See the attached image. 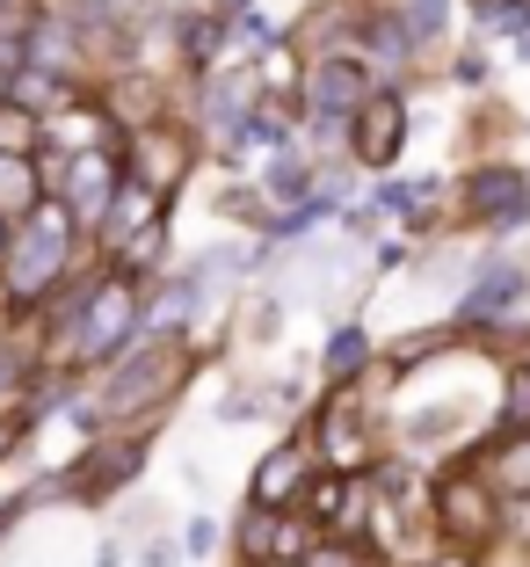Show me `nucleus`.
<instances>
[{
	"instance_id": "obj_9",
	"label": "nucleus",
	"mask_w": 530,
	"mask_h": 567,
	"mask_svg": "<svg viewBox=\"0 0 530 567\" xmlns=\"http://www.w3.org/2000/svg\"><path fill=\"white\" fill-rule=\"evenodd\" d=\"M291 487H299V458H291V451H269L262 473H254V502H277V495H291Z\"/></svg>"
},
{
	"instance_id": "obj_14",
	"label": "nucleus",
	"mask_w": 530,
	"mask_h": 567,
	"mask_svg": "<svg viewBox=\"0 0 530 567\" xmlns=\"http://www.w3.org/2000/svg\"><path fill=\"white\" fill-rule=\"evenodd\" d=\"M356 364H364V328H342L328 342V371H356Z\"/></svg>"
},
{
	"instance_id": "obj_17",
	"label": "nucleus",
	"mask_w": 530,
	"mask_h": 567,
	"mask_svg": "<svg viewBox=\"0 0 530 567\" xmlns=\"http://www.w3.org/2000/svg\"><path fill=\"white\" fill-rule=\"evenodd\" d=\"M436 22H444V0H407V30L415 37H429Z\"/></svg>"
},
{
	"instance_id": "obj_3",
	"label": "nucleus",
	"mask_w": 530,
	"mask_h": 567,
	"mask_svg": "<svg viewBox=\"0 0 530 567\" xmlns=\"http://www.w3.org/2000/svg\"><path fill=\"white\" fill-rule=\"evenodd\" d=\"M110 189H116V153H110V146H87L81 161H73L66 212H81V218H102V212H110Z\"/></svg>"
},
{
	"instance_id": "obj_28",
	"label": "nucleus",
	"mask_w": 530,
	"mask_h": 567,
	"mask_svg": "<svg viewBox=\"0 0 530 567\" xmlns=\"http://www.w3.org/2000/svg\"><path fill=\"white\" fill-rule=\"evenodd\" d=\"M523 59H530V44H523Z\"/></svg>"
},
{
	"instance_id": "obj_12",
	"label": "nucleus",
	"mask_w": 530,
	"mask_h": 567,
	"mask_svg": "<svg viewBox=\"0 0 530 567\" xmlns=\"http://www.w3.org/2000/svg\"><path fill=\"white\" fill-rule=\"evenodd\" d=\"M15 102H22V110H66V81H44V73H15Z\"/></svg>"
},
{
	"instance_id": "obj_19",
	"label": "nucleus",
	"mask_w": 530,
	"mask_h": 567,
	"mask_svg": "<svg viewBox=\"0 0 530 567\" xmlns=\"http://www.w3.org/2000/svg\"><path fill=\"white\" fill-rule=\"evenodd\" d=\"M415 197H422V189H399V183H385V189H378V212H407Z\"/></svg>"
},
{
	"instance_id": "obj_8",
	"label": "nucleus",
	"mask_w": 530,
	"mask_h": 567,
	"mask_svg": "<svg viewBox=\"0 0 530 567\" xmlns=\"http://www.w3.org/2000/svg\"><path fill=\"white\" fill-rule=\"evenodd\" d=\"M465 204H472V212H501L509 226H516V218H530V212H516V204H523V183H516V167H487V175H472Z\"/></svg>"
},
{
	"instance_id": "obj_24",
	"label": "nucleus",
	"mask_w": 530,
	"mask_h": 567,
	"mask_svg": "<svg viewBox=\"0 0 530 567\" xmlns=\"http://www.w3.org/2000/svg\"><path fill=\"white\" fill-rule=\"evenodd\" d=\"M0 255H8V218H0Z\"/></svg>"
},
{
	"instance_id": "obj_15",
	"label": "nucleus",
	"mask_w": 530,
	"mask_h": 567,
	"mask_svg": "<svg viewBox=\"0 0 530 567\" xmlns=\"http://www.w3.org/2000/svg\"><path fill=\"white\" fill-rule=\"evenodd\" d=\"M501 481H509L516 495H530V444H516L509 458H501Z\"/></svg>"
},
{
	"instance_id": "obj_5",
	"label": "nucleus",
	"mask_w": 530,
	"mask_h": 567,
	"mask_svg": "<svg viewBox=\"0 0 530 567\" xmlns=\"http://www.w3.org/2000/svg\"><path fill=\"white\" fill-rule=\"evenodd\" d=\"M146 466V451L138 444H116V451H87L81 466H73V495H102V487H116V481H132V473Z\"/></svg>"
},
{
	"instance_id": "obj_22",
	"label": "nucleus",
	"mask_w": 530,
	"mask_h": 567,
	"mask_svg": "<svg viewBox=\"0 0 530 567\" xmlns=\"http://www.w3.org/2000/svg\"><path fill=\"white\" fill-rule=\"evenodd\" d=\"M313 567H349V560H342V553H313Z\"/></svg>"
},
{
	"instance_id": "obj_1",
	"label": "nucleus",
	"mask_w": 530,
	"mask_h": 567,
	"mask_svg": "<svg viewBox=\"0 0 530 567\" xmlns=\"http://www.w3.org/2000/svg\"><path fill=\"white\" fill-rule=\"evenodd\" d=\"M59 269H66V218L51 204V212H37L30 226L8 240V291H15V299H37V291L59 284Z\"/></svg>"
},
{
	"instance_id": "obj_21",
	"label": "nucleus",
	"mask_w": 530,
	"mask_h": 567,
	"mask_svg": "<svg viewBox=\"0 0 530 567\" xmlns=\"http://www.w3.org/2000/svg\"><path fill=\"white\" fill-rule=\"evenodd\" d=\"M509 415H516V422H530V379H523V385L509 393Z\"/></svg>"
},
{
	"instance_id": "obj_11",
	"label": "nucleus",
	"mask_w": 530,
	"mask_h": 567,
	"mask_svg": "<svg viewBox=\"0 0 530 567\" xmlns=\"http://www.w3.org/2000/svg\"><path fill=\"white\" fill-rule=\"evenodd\" d=\"M450 509H444V517H450V532H465V538H487V509H480V495H472V487H450Z\"/></svg>"
},
{
	"instance_id": "obj_18",
	"label": "nucleus",
	"mask_w": 530,
	"mask_h": 567,
	"mask_svg": "<svg viewBox=\"0 0 530 567\" xmlns=\"http://www.w3.org/2000/svg\"><path fill=\"white\" fill-rule=\"evenodd\" d=\"M211 51H218V30L211 22H189V59H211Z\"/></svg>"
},
{
	"instance_id": "obj_6",
	"label": "nucleus",
	"mask_w": 530,
	"mask_h": 567,
	"mask_svg": "<svg viewBox=\"0 0 530 567\" xmlns=\"http://www.w3.org/2000/svg\"><path fill=\"white\" fill-rule=\"evenodd\" d=\"M313 102L320 110H334V117H349V110H364L371 87H364V66H349V59H328V66L313 73Z\"/></svg>"
},
{
	"instance_id": "obj_13",
	"label": "nucleus",
	"mask_w": 530,
	"mask_h": 567,
	"mask_svg": "<svg viewBox=\"0 0 530 567\" xmlns=\"http://www.w3.org/2000/svg\"><path fill=\"white\" fill-rule=\"evenodd\" d=\"M30 161L22 153H0V204H30Z\"/></svg>"
},
{
	"instance_id": "obj_16",
	"label": "nucleus",
	"mask_w": 530,
	"mask_h": 567,
	"mask_svg": "<svg viewBox=\"0 0 530 567\" xmlns=\"http://www.w3.org/2000/svg\"><path fill=\"white\" fill-rule=\"evenodd\" d=\"M269 189H277V197H299V189H305V167L299 161H277V167H269Z\"/></svg>"
},
{
	"instance_id": "obj_27",
	"label": "nucleus",
	"mask_w": 530,
	"mask_h": 567,
	"mask_svg": "<svg viewBox=\"0 0 530 567\" xmlns=\"http://www.w3.org/2000/svg\"><path fill=\"white\" fill-rule=\"evenodd\" d=\"M226 8H240V0H226Z\"/></svg>"
},
{
	"instance_id": "obj_7",
	"label": "nucleus",
	"mask_w": 530,
	"mask_h": 567,
	"mask_svg": "<svg viewBox=\"0 0 530 567\" xmlns=\"http://www.w3.org/2000/svg\"><path fill=\"white\" fill-rule=\"evenodd\" d=\"M399 132H407L399 102H393V95H371L364 117H356V153H364V161H393V138H399Z\"/></svg>"
},
{
	"instance_id": "obj_25",
	"label": "nucleus",
	"mask_w": 530,
	"mask_h": 567,
	"mask_svg": "<svg viewBox=\"0 0 530 567\" xmlns=\"http://www.w3.org/2000/svg\"><path fill=\"white\" fill-rule=\"evenodd\" d=\"M436 567H465V560H436Z\"/></svg>"
},
{
	"instance_id": "obj_2",
	"label": "nucleus",
	"mask_w": 530,
	"mask_h": 567,
	"mask_svg": "<svg viewBox=\"0 0 530 567\" xmlns=\"http://www.w3.org/2000/svg\"><path fill=\"white\" fill-rule=\"evenodd\" d=\"M132 313H138V306H132V284H110V291H95V299H87V313H81V357H87V364H102V357L132 334Z\"/></svg>"
},
{
	"instance_id": "obj_26",
	"label": "nucleus",
	"mask_w": 530,
	"mask_h": 567,
	"mask_svg": "<svg viewBox=\"0 0 530 567\" xmlns=\"http://www.w3.org/2000/svg\"><path fill=\"white\" fill-rule=\"evenodd\" d=\"M0 451H8V430H0Z\"/></svg>"
},
{
	"instance_id": "obj_20",
	"label": "nucleus",
	"mask_w": 530,
	"mask_h": 567,
	"mask_svg": "<svg viewBox=\"0 0 530 567\" xmlns=\"http://www.w3.org/2000/svg\"><path fill=\"white\" fill-rule=\"evenodd\" d=\"M138 567H175V538H153V546H146V560H138Z\"/></svg>"
},
{
	"instance_id": "obj_23",
	"label": "nucleus",
	"mask_w": 530,
	"mask_h": 567,
	"mask_svg": "<svg viewBox=\"0 0 530 567\" xmlns=\"http://www.w3.org/2000/svg\"><path fill=\"white\" fill-rule=\"evenodd\" d=\"M102 8H146V0H102Z\"/></svg>"
},
{
	"instance_id": "obj_4",
	"label": "nucleus",
	"mask_w": 530,
	"mask_h": 567,
	"mask_svg": "<svg viewBox=\"0 0 530 567\" xmlns=\"http://www.w3.org/2000/svg\"><path fill=\"white\" fill-rule=\"evenodd\" d=\"M160 379H167V357H160V350L132 357V364H124V371L110 379V415H132V408L160 401Z\"/></svg>"
},
{
	"instance_id": "obj_10",
	"label": "nucleus",
	"mask_w": 530,
	"mask_h": 567,
	"mask_svg": "<svg viewBox=\"0 0 530 567\" xmlns=\"http://www.w3.org/2000/svg\"><path fill=\"white\" fill-rule=\"evenodd\" d=\"M509 299H523V277L495 262V277H480V291L465 299V313H495V306H509Z\"/></svg>"
}]
</instances>
